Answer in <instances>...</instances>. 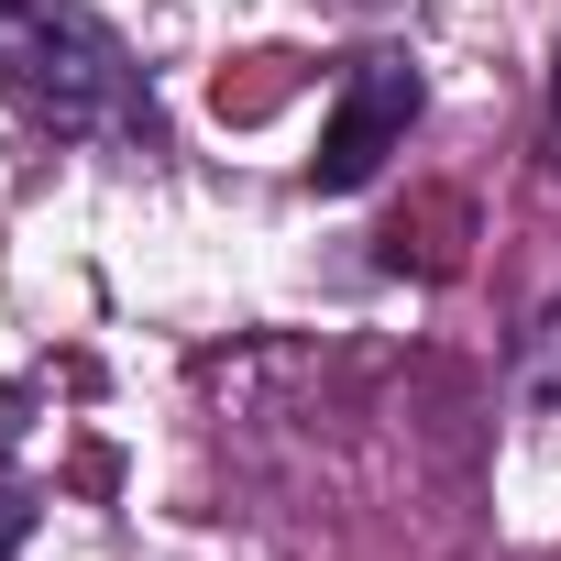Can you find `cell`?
<instances>
[{"mask_svg": "<svg viewBox=\"0 0 561 561\" xmlns=\"http://www.w3.org/2000/svg\"><path fill=\"white\" fill-rule=\"evenodd\" d=\"M0 100L89 154H165V111L89 0H0Z\"/></svg>", "mask_w": 561, "mask_h": 561, "instance_id": "cell-1", "label": "cell"}, {"mask_svg": "<svg viewBox=\"0 0 561 561\" xmlns=\"http://www.w3.org/2000/svg\"><path fill=\"white\" fill-rule=\"evenodd\" d=\"M419 100H430L419 56H397V45H364V56L342 67V89H331V133H320V154H309V187H320V198H353V187H375V176H386V154L408 144Z\"/></svg>", "mask_w": 561, "mask_h": 561, "instance_id": "cell-2", "label": "cell"}, {"mask_svg": "<svg viewBox=\"0 0 561 561\" xmlns=\"http://www.w3.org/2000/svg\"><path fill=\"white\" fill-rule=\"evenodd\" d=\"M517 386H528L539 408H561V309L528 331V353H517Z\"/></svg>", "mask_w": 561, "mask_h": 561, "instance_id": "cell-3", "label": "cell"}, {"mask_svg": "<svg viewBox=\"0 0 561 561\" xmlns=\"http://www.w3.org/2000/svg\"><path fill=\"white\" fill-rule=\"evenodd\" d=\"M23 440H34V397L0 375V484H34V473H23Z\"/></svg>", "mask_w": 561, "mask_h": 561, "instance_id": "cell-4", "label": "cell"}, {"mask_svg": "<svg viewBox=\"0 0 561 561\" xmlns=\"http://www.w3.org/2000/svg\"><path fill=\"white\" fill-rule=\"evenodd\" d=\"M34 539V484H0V561Z\"/></svg>", "mask_w": 561, "mask_h": 561, "instance_id": "cell-5", "label": "cell"}, {"mask_svg": "<svg viewBox=\"0 0 561 561\" xmlns=\"http://www.w3.org/2000/svg\"><path fill=\"white\" fill-rule=\"evenodd\" d=\"M550 154H561V67H550Z\"/></svg>", "mask_w": 561, "mask_h": 561, "instance_id": "cell-6", "label": "cell"}]
</instances>
